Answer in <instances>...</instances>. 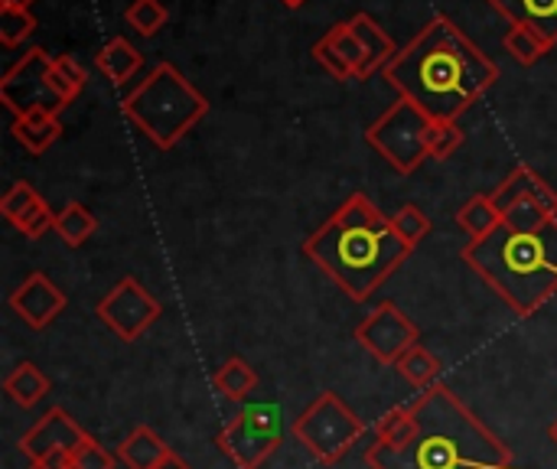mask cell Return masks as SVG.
<instances>
[{
    "label": "cell",
    "mask_w": 557,
    "mask_h": 469,
    "mask_svg": "<svg viewBox=\"0 0 557 469\" xmlns=\"http://www.w3.org/2000/svg\"><path fill=\"white\" fill-rule=\"evenodd\" d=\"M124 20L140 33V36H153L166 26L170 20V10L160 3V0H134L127 10H124Z\"/></svg>",
    "instance_id": "obj_28"
},
{
    "label": "cell",
    "mask_w": 557,
    "mask_h": 469,
    "mask_svg": "<svg viewBox=\"0 0 557 469\" xmlns=\"http://www.w3.org/2000/svg\"><path fill=\"white\" fill-rule=\"evenodd\" d=\"M55 69L82 91L85 88V82H88V72H85V65H78V59H72V55H55Z\"/></svg>",
    "instance_id": "obj_36"
},
{
    "label": "cell",
    "mask_w": 557,
    "mask_h": 469,
    "mask_svg": "<svg viewBox=\"0 0 557 469\" xmlns=\"http://www.w3.org/2000/svg\"><path fill=\"white\" fill-rule=\"evenodd\" d=\"M503 219H506V225L522 229V232H532V229H542L545 222H552V215L535 199H516V202L503 206Z\"/></svg>",
    "instance_id": "obj_32"
},
{
    "label": "cell",
    "mask_w": 557,
    "mask_h": 469,
    "mask_svg": "<svg viewBox=\"0 0 557 469\" xmlns=\"http://www.w3.org/2000/svg\"><path fill=\"white\" fill-rule=\"evenodd\" d=\"M0 212L7 222H13L16 232H23L26 238H42L49 229H55V215L46 206V199L29 186V183H13L3 196H0Z\"/></svg>",
    "instance_id": "obj_14"
},
{
    "label": "cell",
    "mask_w": 557,
    "mask_h": 469,
    "mask_svg": "<svg viewBox=\"0 0 557 469\" xmlns=\"http://www.w3.org/2000/svg\"><path fill=\"white\" fill-rule=\"evenodd\" d=\"M385 78L428 118L457 121L496 85L499 65L450 16H434L385 65Z\"/></svg>",
    "instance_id": "obj_1"
},
{
    "label": "cell",
    "mask_w": 557,
    "mask_h": 469,
    "mask_svg": "<svg viewBox=\"0 0 557 469\" xmlns=\"http://www.w3.org/2000/svg\"><path fill=\"white\" fill-rule=\"evenodd\" d=\"M313 59H317V62H320V65H323V69H326L333 78H339V82H346V78H356L352 65L343 59V52H339V49H336V46H333L326 36L313 42Z\"/></svg>",
    "instance_id": "obj_34"
},
{
    "label": "cell",
    "mask_w": 557,
    "mask_h": 469,
    "mask_svg": "<svg viewBox=\"0 0 557 469\" xmlns=\"http://www.w3.org/2000/svg\"><path fill=\"white\" fill-rule=\"evenodd\" d=\"M431 124H434V118H428L414 101L398 98L379 121L369 124L366 140H369V147H375L398 173L411 176L424 160H431V153H428Z\"/></svg>",
    "instance_id": "obj_7"
},
{
    "label": "cell",
    "mask_w": 557,
    "mask_h": 469,
    "mask_svg": "<svg viewBox=\"0 0 557 469\" xmlns=\"http://www.w3.org/2000/svg\"><path fill=\"white\" fill-rule=\"evenodd\" d=\"M29 469H72V454H49V457L29 460Z\"/></svg>",
    "instance_id": "obj_37"
},
{
    "label": "cell",
    "mask_w": 557,
    "mask_h": 469,
    "mask_svg": "<svg viewBox=\"0 0 557 469\" xmlns=\"http://www.w3.org/2000/svg\"><path fill=\"white\" fill-rule=\"evenodd\" d=\"M281 3H284V7H290V10H297V7H304L307 0H281Z\"/></svg>",
    "instance_id": "obj_40"
},
{
    "label": "cell",
    "mask_w": 557,
    "mask_h": 469,
    "mask_svg": "<svg viewBox=\"0 0 557 469\" xmlns=\"http://www.w3.org/2000/svg\"><path fill=\"white\" fill-rule=\"evenodd\" d=\"M512 26H532L545 39L557 42V0H490Z\"/></svg>",
    "instance_id": "obj_17"
},
{
    "label": "cell",
    "mask_w": 557,
    "mask_h": 469,
    "mask_svg": "<svg viewBox=\"0 0 557 469\" xmlns=\"http://www.w3.org/2000/svg\"><path fill=\"white\" fill-rule=\"evenodd\" d=\"M366 434L362 418L336 395L323 392L304 415L294 421V437L320 467H336Z\"/></svg>",
    "instance_id": "obj_6"
},
{
    "label": "cell",
    "mask_w": 557,
    "mask_h": 469,
    "mask_svg": "<svg viewBox=\"0 0 557 469\" xmlns=\"http://www.w3.org/2000/svg\"><path fill=\"white\" fill-rule=\"evenodd\" d=\"M395 369H398V375H401L411 388H418V392H428V388H434V385L441 382V359H437L424 343L411 346V349L395 362Z\"/></svg>",
    "instance_id": "obj_24"
},
{
    "label": "cell",
    "mask_w": 557,
    "mask_h": 469,
    "mask_svg": "<svg viewBox=\"0 0 557 469\" xmlns=\"http://www.w3.org/2000/svg\"><path fill=\"white\" fill-rule=\"evenodd\" d=\"M144 65V55L137 46H131V39L124 36H111L98 52H95V69L111 82V85H124L127 78H134Z\"/></svg>",
    "instance_id": "obj_20"
},
{
    "label": "cell",
    "mask_w": 557,
    "mask_h": 469,
    "mask_svg": "<svg viewBox=\"0 0 557 469\" xmlns=\"http://www.w3.org/2000/svg\"><path fill=\"white\" fill-rule=\"evenodd\" d=\"M503 46H506V52H509L519 65H535L542 55H548V52L555 49V42L545 39V36H542L539 29H532V26H509Z\"/></svg>",
    "instance_id": "obj_27"
},
{
    "label": "cell",
    "mask_w": 557,
    "mask_h": 469,
    "mask_svg": "<svg viewBox=\"0 0 557 469\" xmlns=\"http://www.w3.org/2000/svg\"><path fill=\"white\" fill-rule=\"evenodd\" d=\"M392 219L366 196L352 193L313 235L304 238V258L313 261L346 297L369 300L408 258Z\"/></svg>",
    "instance_id": "obj_2"
},
{
    "label": "cell",
    "mask_w": 557,
    "mask_h": 469,
    "mask_svg": "<svg viewBox=\"0 0 557 469\" xmlns=\"http://www.w3.org/2000/svg\"><path fill=\"white\" fill-rule=\"evenodd\" d=\"M212 385L222 398L228 402H245L255 388H258V372L242 359V356H232L215 375H212Z\"/></svg>",
    "instance_id": "obj_25"
},
{
    "label": "cell",
    "mask_w": 557,
    "mask_h": 469,
    "mask_svg": "<svg viewBox=\"0 0 557 469\" xmlns=\"http://www.w3.org/2000/svg\"><path fill=\"white\" fill-rule=\"evenodd\" d=\"M418 434V411L414 405H398L392 411H385L375 424V437L369 447H379V451H405Z\"/></svg>",
    "instance_id": "obj_21"
},
{
    "label": "cell",
    "mask_w": 557,
    "mask_h": 469,
    "mask_svg": "<svg viewBox=\"0 0 557 469\" xmlns=\"http://www.w3.org/2000/svg\"><path fill=\"white\" fill-rule=\"evenodd\" d=\"M52 382L46 379V372L36 362H20L7 379H3V392L20 405V408H33L49 395Z\"/></svg>",
    "instance_id": "obj_23"
},
{
    "label": "cell",
    "mask_w": 557,
    "mask_h": 469,
    "mask_svg": "<svg viewBox=\"0 0 557 469\" xmlns=\"http://www.w3.org/2000/svg\"><path fill=\"white\" fill-rule=\"evenodd\" d=\"M98 229V219L91 215V209H85L82 202H69L62 212H55V235L69 245V248H82Z\"/></svg>",
    "instance_id": "obj_26"
},
{
    "label": "cell",
    "mask_w": 557,
    "mask_h": 469,
    "mask_svg": "<svg viewBox=\"0 0 557 469\" xmlns=\"http://www.w3.org/2000/svg\"><path fill=\"white\" fill-rule=\"evenodd\" d=\"M33 29H36V16H33L29 10L0 7V42H3L7 49L20 46Z\"/></svg>",
    "instance_id": "obj_31"
},
{
    "label": "cell",
    "mask_w": 557,
    "mask_h": 469,
    "mask_svg": "<svg viewBox=\"0 0 557 469\" xmlns=\"http://www.w3.org/2000/svg\"><path fill=\"white\" fill-rule=\"evenodd\" d=\"M463 147V131L457 121H434L431 124V134H428V153L431 160H450L457 150Z\"/></svg>",
    "instance_id": "obj_29"
},
{
    "label": "cell",
    "mask_w": 557,
    "mask_h": 469,
    "mask_svg": "<svg viewBox=\"0 0 557 469\" xmlns=\"http://www.w3.org/2000/svg\"><path fill=\"white\" fill-rule=\"evenodd\" d=\"M121 114L150 144L173 150L209 114V101L173 62H160L131 95L121 98Z\"/></svg>",
    "instance_id": "obj_5"
},
{
    "label": "cell",
    "mask_w": 557,
    "mask_h": 469,
    "mask_svg": "<svg viewBox=\"0 0 557 469\" xmlns=\"http://www.w3.org/2000/svg\"><path fill=\"white\" fill-rule=\"evenodd\" d=\"M219 451L235 464V469H261L281 447V421L268 405H251L238 411L215 437Z\"/></svg>",
    "instance_id": "obj_8"
},
{
    "label": "cell",
    "mask_w": 557,
    "mask_h": 469,
    "mask_svg": "<svg viewBox=\"0 0 557 469\" xmlns=\"http://www.w3.org/2000/svg\"><path fill=\"white\" fill-rule=\"evenodd\" d=\"M463 261L516 317H535L557 294V219L532 232L503 222L486 238L470 242Z\"/></svg>",
    "instance_id": "obj_4"
},
{
    "label": "cell",
    "mask_w": 557,
    "mask_h": 469,
    "mask_svg": "<svg viewBox=\"0 0 557 469\" xmlns=\"http://www.w3.org/2000/svg\"><path fill=\"white\" fill-rule=\"evenodd\" d=\"M418 434L405 451L366 447L369 469H519L516 454L447 385L411 398Z\"/></svg>",
    "instance_id": "obj_3"
},
{
    "label": "cell",
    "mask_w": 557,
    "mask_h": 469,
    "mask_svg": "<svg viewBox=\"0 0 557 469\" xmlns=\"http://www.w3.org/2000/svg\"><path fill=\"white\" fill-rule=\"evenodd\" d=\"M349 26H352L356 39H359V46H362V52H366L362 69H359L356 78H369V75H375V72H385V65L398 55L395 39H392L369 13H356V16L349 20Z\"/></svg>",
    "instance_id": "obj_16"
},
{
    "label": "cell",
    "mask_w": 557,
    "mask_h": 469,
    "mask_svg": "<svg viewBox=\"0 0 557 469\" xmlns=\"http://www.w3.org/2000/svg\"><path fill=\"white\" fill-rule=\"evenodd\" d=\"M95 313L117 340L137 343L160 320L163 304L137 277H124L98 300Z\"/></svg>",
    "instance_id": "obj_10"
},
{
    "label": "cell",
    "mask_w": 557,
    "mask_h": 469,
    "mask_svg": "<svg viewBox=\"0 0 557 469\" xmlns=\"http://www.w3.org/2000/svg\"><path fill=\"white\" fill-rule=\"evenodd\" d=\"M170 444L147 424L134 428L121 444H117V460L127 469H157L170 457Z\"/></svg>",
    "instance_id": "obj_18"
},
{
    "label": "cell",
    "mask_w": 557,
    "mask_h": 469,
    "mask_svg": "<svg viewBox=\"0 0 557 469\" xmlns=\"http://www.w3.org/2000/svg\"><path fill=\"white\" fill-rule=\"evenodd\" d=\"M326 39L343 52V59L352 65V72L359 75V69H362V59H366V52H362V46H359V39H356V33H352V26H349V20L346 23H336V26H330L326 29Z\"/></svg>",
    "instance_id": "obj_33"
},
{
    "label": "cell",
    "mask_w": 557,
    "mask_h": 469,
    "mask_svg": "<svg viewBox=\"0 0 557 469\" xmlns=\"http://www.w3.org/2000/svg\"><path fill=\"white\" fill-rule=\"evenodd\" d=\"M117 454H108L95 437L72 454V469H114Z\"/></svg>",
    "instance_id": "obj_35"
},
{
    "label": "cell",
    "mask_w": 557,
    "mask_h": 469,
    "mask_svg": "<svg viewBox=\"0 0 557 469\" xmlns=\"http://www.w3.org/2000/svg\"><path fill=\"white\" fill-rule=\"evenodd\" d=\"M10 310L29 326V330H46L52 326V320L65 310L69 297L62 294V287H55L42 271H33L20 287L10 291Z\"/></svg>",
    "instance_id": "obj_13"
},
{
    "label": "cell",
    "mask_w": 557,
    "mask_h": 469,
    "mask_svg": "<svg viewBox=\"0 0 557 469\" xmlns=\"http://www.w3.org/2000/svg\"><path fill=\"white\" fill-rule=\"evenodd\" d=\"M493 199H496V206L503 209V206H509V202H516V199H535L552 219H557V189L539 173V170H532V166H516L503 183H499V189L493 193Z\"/></svg>",
    "instance_id": "obj_15"
},
{
    "label": "cell",
    "mask_w": 557,
    "mask_h": 469,
    "mask_svg": "<svg viewBox=\"0 0 557 469\" xmlns=\"http://www.w3.org/2000/svg\"><path fill=\"white\" fill-rule=\"evenodd\" d=\"M36 0H0V7H16V10H29Z\"/></svg>",
    "instance_id": "obj_39"
},
{
    "label": "cell",
    "mask_w": 557,
    "mask_h": 469,
    "mask_svg": "<svg viewBox=\"0 0 557 469\" xmlns=\"http://www.w3.org/2000/svg\"><path fill=\"white\" fill-rule=\"evenodd\" d=\"M10 134L16 137V144H20L26 153L39 157V153H46V150L62 137V121H59V114H52V111H29V114H23V118H13Z\"/></svg>",
    "instance_id": "obj_19"
},
{
    "label": "cell",
    "mask_w": 557,
    "mask_h": 469,
    "mask_svg": "<svg viewBox=\"0 0 557 469\" xmlns=\"http://www.w3.org/2000/svg\"><path fill=\"white\" fill-rule=\"evenodd\" d=\"M49 75H52V55L42 46L26 49V55L7 69V75L0 78V101L13 111V118H23L29 111L59 114L65 108Z\"/></svg>",
    "instance_id": "obj_9"
},
{
    "label": "cell",
    "mask_w": 557,
    "mask_h": 469,
    "mask_svg": "<svg viewBox=\"0 0 557 469\" xmlns=\"http://www.w3.org/2000/svg\"><path fill=\"white\" fill-rule=\"evenodd\" d=\"M91 434H85L65 408H49L23 437H20V454L26 460H39L49 454H75L82 444H88Z\"/></svg>",
    "instance_id": "obj_12"
},
{
    "label": "cell",
    "mask_w": 557,
    "mask_h": 469,
    "mask_svg": "<svg viewBox=\"0 0 557 469\" xmlns=\"http://www.w3.org/2000/svg\"><path fill=\"white\" fill-rule=\"evenodd\" d=\"M392 225H395V232L401 235V242L411 245V248H418V245L431 235V219H428L414 202L401 206V209L392 215Z\"/></svg>",
    "instance_id": "obj_30"
},
{
    "label": "cell",
    "mask_w": 557,
    "mask_h": 469,
    "mask_svg": "<svg viewBox=\"0 0 557 469\" xmlns=\"http://www.w3.org/2000/svg\"><path fill=\"white\" fill-rule=\"evenodd\" d=\"M503 222H506V219H503V209H499V206H496V199H493V196H486V193H480V196L467 199V202L457 209V225L470 235V242L486 238V235H490V232H496Z\"/></svg>",
    "instance_id": "obj_22"
},
{
    "label": "cell",
    "mask_w": 557,
    "mask_h": 469,
    "mask_svg": "<svg viewBox=\"0 0 557 469\" xmlns=\"http://www.w3.org/2000/svg\"><path fill=\"white\" fill-rule=\"evenodd\" d=\"M157 469H193V467H189V460H183L180 454H170V457H166V460H163Z\"/></svg>",
    "instance_id": "obj_38"
},
{
    "label": "cell",
    "mask_w": 557,
    "mask_h": 469,
    "mask_svg": "<svg viewBox=\"0 0 557 469\" xmlns=\"http://www.w3.org/2000/svg\"><path fill=\"white\" fill-rule=\"evenodd\" d=\"M548 437H552V444H557V421L548 428Z\"/></svg>",
    "instance_id": "obj_41"
},
{
    "label": "cell",
    "mask_w": 557,
    "mask_h": 469,
    "mask_svg": "<svg viewBox=\"0 0 557 469\" xmlns=\"http://www.w3.org/2000/svg\"><path fill=\"white\" fill-rule=\"evenodd\" d=\"M356 343L382 366H395L411 346L421 343V330L418 323H411V317L392 304L382 300L372 313H366V320L356 326Z\"/></svg>",
    "instance_id": "obj_11"
}]
</instances>
